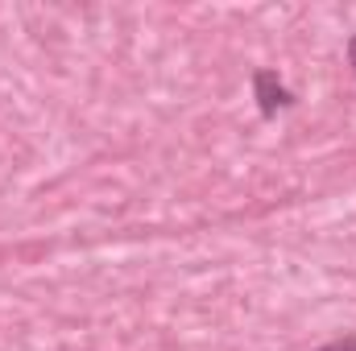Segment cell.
<instances>
[{
	"instance_id": "obj_1",
	"label": "cell",
	"mask_w": 356,
	"mask_h": 351,
	"mask_svg": "<svg viewBox=\"0 0 356 351\" xmlns=\"http://www.w3.org/2000/svg\"><path fill=\"white\" fill-rule=\"evenodd\" d=\"M253 95H257V112H261V116H277V112H286V108L294 103V95L277 83L273 71H257V75H253Z\"/></svg>"
},
{
	"instance_id": "obj_2",
	"label": "cell",
	"mask_w": 356,
	"mask_h": 351,
	"mask_svg": "<svg viewBox=\"0 0 356 351\" xmlns=\"http://www.w3.org/2000/svg\"><path fill=\"white\" fill-rule=\"evenodd\" d=\"M315 351H356V335H340V339H332V343H323Z\"/></svg>"
},
{
	"instance_id": "obj_3",
	"label": "cell",
	"mask_w": 356,
	"mask_h": 351,
	"mask_svg": "<svg viewBox=\"0 0 356 351\" xmlns=\"http://www.w3.org/2000/svg\"><path fill=\"white\" fill-rule=\"evenodd\" d=\"M348 62H353V75H356V37L348 42Z\"/></svg>"
}]
</instances>
